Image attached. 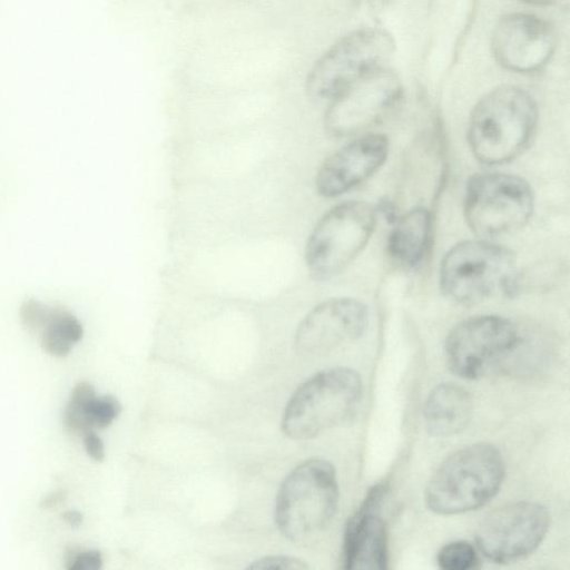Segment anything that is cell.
Wrapping results in <instances>:
<instances>
[{
    "instance_id": "5",
    "label": "cell",
    "mask_w": 570,
    "mask_h": 570,
    "mask_svg": "<svg viewBox=\"0 0 570 570\" xmlns=\"http://www.w3.org/2000/svg\"><path fill=\"white\" fill-rule=\"evenodd\" d=\"M394 48L393 37L382 28H362L343 36L307 72V96L315 101H331L354 81L384 67Z\"/></svg>"
},
{
    "instance_id": "29",
    "label": "cell",
    "mask_w": 570,
    "mask_h": 570,
    "mask_svg": "<svg viewBox=\"0 0 570 570\" xmlns=\"http://www.w3.org/2000/svg\"><path fill=\"white\" fill-rule=\"evenodd\" d=\"M522 1L533 3V4H547V3H552L557 0H522Z\"/></svg>"
},
{
    "instance_id": "25",
    "label": "cell",
    "mask_w": 570,
    "mask_h": 570,
    "mask_svg": "<svg viewBox=\"0 0 570 570\" xmlns=\"http://www.w3.org/2000/svg\"><path fill=\"white\" fill-rule=\"evenodd\" d=\"M82 435L87 454L92 460L101 462L105 459V446L100 436L95 432V430H89Z\"/></svg>"
},
{
    "instance_id": "9",
    "label": "cell",
    "mask_w": 570,
    "mask_h": 570,
    "mask_svg": "<svg viewBox=\"0 0 570 570\" xmlns=\"http://www.w3.org/2000/svg\"><path fill=\"white\" fill-rule=\"evenodd\" d=\"M534 205L530 185L504 173L473 175L465 187L464 216L480 236H497L523 226Z\"/></svg>"
},
{
    "instance_id": "19",
    "label": "cell",
    "mask_w": 570,
    "mask_h": 570,
    "mask_svg": "<svg viewBox=\"0 0 570 570\" xmlns=\"http://www.w3.org/2000/svg\"><path fill=\"white\" fill-rule=\"evenodd\" d=\"M83 412L92 430L105 429L120 414L121 404L114 395L95 396Z\"/></svg>"
},
{
    "instance_id": "22",
    "label": "cell",
    "mask_w": 570,
    "mask_h": 570,
    "mask_svg": "<svg viewBox=\"0 0 570 570\" xmlns=\"http://www.w3.org/2000/svg\"><path fill=\"white\" fill-rule=\"evenodd\" d=\"M250 569H284V570H303L308 566L302 560L288 556H267L256 560Z\"/></svg>"
},
{
    "instance_id": "24",
    "label": "cell",
    "mask_w": 570,
    "mask_h": 570,
    "mask_svg": "<svg viewBox=\"0 0 570 570\" xmlns=\"http://www.w3.org/2000/svg\"><path fill=\"white\" fill-rule=\"evenodd\" d=\"M95 396L96 390L91 383L79 382L72 389L68 404L83 410Z\"/></svg>"
},
{
    "instance_id": "27",
    "label": "cell",
    "mask_w": 570,
    "mask_h": 570,
    "mask_svg": "<svg viewBox=\"0 0 570 570\" xmlns=\"http://www.w3.org/2000/svg\"><path fill=\"white\" fill-rule=\"evenodd\" d=\"M66 498H67V492L65 490H58V491L51 492L50 494H48L47 497H45L41 500L40 507L46 508V509L57 507L59 503L65 501Z\"/></svg>"
},
{
    "instance_id": "17",
    "label": "cell",
    "mask_w": 570,
    "mask_h": 570,
    "mask_svg": "<svg viewBox=\"0 0 570 570\" xmlns=\"http://www.w3.org/2000/svg\"><path fill=\"white\" fill-rule=\"evenodd\" d=\"M432 237V217L424 207H416L393 223L387 240L390 255L409 268L425 258Z\"/></svg>"
},
{
    "instance_id": "16",
    "label": "cell",
    "mask_w": 570,
    "mask_h": 570,
    "mask_svg": "<svg viewBox=\"0 0 570 570\" xmlns=\"http://www.w3.org/2000/svg\"><path fill=\"white\" fill-rule=\"evenodd\" d=\"M473 400L463 386L443 382L429 393L423 406L426 432L444 438L462 432L471 421Z\"/></svg>"
},
{
    "instance_id": "3",
    "label": "cell",
    "mask_w": 570,
    "mask_h": 570,
    "mask_svg": "<svg viewBox=\"0 0 570 570\" xmlns=\"http://www.w3.org/2000/svg\"><path fill=\"white\" fill-rule=\"evenodd\" d=\"M363 397L360 374L348 367L321 371L294 392L282 417L287 438L307 440L340 426L357 412Z\"/></svg>"
},
{
    "instance_id": "26",
    "label": "cell",
    "mask_w": 570,
    "mask_h": 570,
    "mask_svg": "<svg viewBox=\"0 0 570 570\" xmlns=\"http://www.w3.org/2000/svg\"><path fill=\"white\" fill-rule=\"evenodd\" d=\"M401 0H356L357 4L372 12H380L384 9L393 7Z\"/></svg>"
},
{
    "instance_id": "28",
    "label": "cell",
    "mask_w": 570,
    "mask_h": 570,
    "mask_svg": "<svg viewBox=\"0 0 570 570\" xmlns=\"http://www.w3.org/2000/svg\"><path fill=\"white\" fill-rule=\"evenodd\" d=\"M61 515L66 522L76 528L81 525L83 521L82 514L76 510L65 511Z\"/></svg>"
},
{
    "instance_id": "13",
    "label": "cell",
    "mask_w": 570,
    "mask_h": 570,
    "mask_svg": "<svg viewBox=\"0 0 570 570\" xmlns=\"http://www.w3.org/2000/svg\"><path fill=\"white\" fill-rule=\"evenodd\" d=\"M556 37L551 26L529 13H509L495 24L491 48L497 61L515 72H532L551 58Z\"/></svg>"
},
{
    "instance_id": "4",
    "label": "cell",
    "mask_w": 570,
    "mask_h": 570,
    "mask_svg": "<svg viewBox=\"0 0 570 570\" xmlns=\"http://www.w3.org/2000/svg\"><path fill=\"white\" fill-rule=\"evenodd\" d=\"M338 499L334 466L323 459H308L295 466L279 487L276 524L288 540L305 542L331 523Z\"/></svg>"
},
{
    "instance_id": "18",
    "label": "cell",
    "mask_w": 570,
    "mask_h": 570,
    "mask_svg": "<svg viewBox=\"0 0 570 570\" xmlns=\"http://www.w3.org/2000/svg\"><path fill=\"white\" fill-rule=\"evenodd\" d=\"M436 561L443 570H469L479 566L474 547L464 540L444 544L438 552Z\"/></svg>"
},
{
    "instance_id": "12",
    "label": "cell",
    "mask_w": 570,
    "mask_h": 570,
    "mask_svg": "<svg viewBox=\"0 0 570 570\" xmlns=\"http://www.w3.org/2000/svg\"><path fill=\"white\" fill-rule=\"evenodd\" d=\"M370 313L364 303L351 297H334L314 306L301 321L295 333L297 353L321 356L355 342L368 326Z\"/></svg>"
},
{
    "instance_id": "14",
    "label": "cell",
    "mask_w": 570,
    "mask_h": 570,
    "mask_svg": "<svg viewBox=\"0 0 570 570\" xmlns=\"http://www.w3.org/2000/svg\"><path fill=\"white\" fill-rule=\"evenodd\" d=\"M384 484L373 487L348 519L343 539V568L382 570L387 568V532L380 508L386 494Z\"/></svg>"
},
{
    "instance_id": "2",
    "label": "cell",
    "mask_w": 570,
    "mask_h": 570,
    "mask_svg": "<svg viewBox=\"0 0 570 570\" xmlns=\"http://www.w3.org/2000/svg\"><path fill=\"white\" fill-rule=\"evenodd\" d=\"M538 121L532 96L517 86H501L474 106L468 139L474 157L487 165H500L519 156L529 145Z\"/></svg>"
},
{
    "instance_id": "6",
    "label": "cell",
    "mask_w": 570,
    "mask_h": 570,
    "mask_svg": "<svg viewBox=\"0 0 570 570\" xmlns=\"http://www.w3.org/2000/svg\"><path fill=\"white\" fill-rule=\"evenodd\" d=\"M523 338L510 320L479 315L456 324L444 341L448 367L464 380H478L508 366Z\"/></svg>"
},
{
    "instance_id": "1",
    "label": "cell",
    "mask_w": 570,
    "mask_h": 570,
    "mask_svg": "<svg viewBox=\"0 0 570 570\" xmlns=\"http://www.w3.org/2000/svg\"><path fill=\"white\" fill-rule=\"evenodd\" d=\"M504 476L505 464L498 448L485 442L470 444L438 466L426 483L424 503L441 515L470 512L499 492Z\"/></svg>"
},
{
    "instance_id": "11",
    "label": "cell",
    "mask_w": 570,
    "mask_h": 570,
    "mask_svg": "<svg viewBox=\"0 0 570 570\" xmlns=\"http://www.w3.org/2000/svg\"><path fill=\"white\" fill-rule=\"evenodd\" d=\"M402 96L397 75L385 67L375 69L328 101L326 130L338 137L358 132L389 115Z\"/></svg>"
},
{
    "instance_id": "21",
    "label": "cell",
    "mask_w": 570,
    "mask_h": 570,
    "mask_svg": "<svg viewBox=\"0 0 570 570\" xmlns=\"http://www.w3.org/2000/svg\"><path fill=\"white\" fill-rule=\"evenodd\" d=\"M71 343L49 326L41 330V346L50 355L67 356L71 351Z\"/></svg>"
},
{
    "instance_id": "15",
    "label": "cell",
    "mask_w": 570,
    "mask_h": 570,
    "mask_svg": "<svg viewBox=\"0 0 570 570\" xmlns=\"http://www.w3.org/2000/svg\"><path fill=\"white\" fill-rule=\"evenodd\" d=\"M389 140L382 134L360 137L333 153L320 167L315 187L326 198L337 197L372 176L385 161Z\"/></svg>"
},
{
    "instance_id": "10",
    "label": "cell",
    "mask_w": 570,
    "mask_h": 570,
    "mask_svg": "<svg viewBox=\"0 0 570 570\" xmlns=\"http://www.w3.org/2000/svg\"><path fill=\"white\" fill-rule=\"evenodd\" d=\"M550 527V513L533 501H515L488 513L478 525V549L490 561L508 564L519 561L542 543Z\"/></svg>"
},
{
    "instance_id": "7",
    "label": "cell",
    "mask_w": 570,
    "mask_h": 570,
    "mask_svg": "<svg viewBox=\"0 0 570 570\" xmlns=\"http://www.w3.org/2000/svg\"><path fill=\"white\" fill-rule=\"evenodd\" d=\"M515 257L499 244L464 240L443 257L440 285L449 298L472 304L513 287Z\"/></svg>"
},
{
    "instance_id": "23",
    "label": "cell",
    "mask_w": 570,
    "mask_h": 570,
    "mask_svg": "<svg viewBox=\"0 0 570 570\" xmlns=\"http://www.w3.org/2000/svg\"><path fill=\"white\" fill-rule=\"evenodd\" d=\"M102 567V554L98 550H79L67 568L69 570H99Z\"/></svg>"
},
{
    "instance_id": "8",
    "label": "cell",
    "mask_w": 570,
    "mask_h": 570,
    "mask_svg": "<svg viewBox=\"0 0 570 570\" xmlns=\"http://www.w3.org/2000/svg\"><path fill=\"white\" fill-rule=\"evenodd\" d=\"M374 208L364 202H344L326 212L311 232L305 263L314 279L341 273L365 247L375 228Z\"/></svg>"
},
{
    "instance_id": "20",
    "label": "cell",
    "mask_w": 570,
    "mask_h": 570,
    "mask_svg": "<svg viewBox=\"0 0 570 570\" xmlns=\"http://www.w3.org/2000/svg\"><path fill=\"white\" fill-rule=\"evenodd\" d=\"M50 313V307L37 302H26L21 307L20 317L22 324L31 331H41Z\"/></svg>"
}]
</instances>
